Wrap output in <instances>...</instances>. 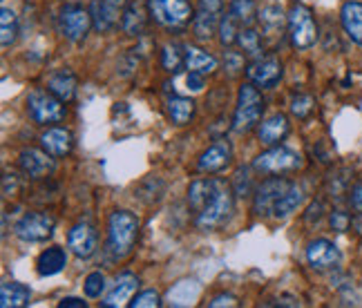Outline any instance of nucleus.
Segmentation results:
<instances>
[{
	"instance_id": "nucleus-1",
	"label": "nucleus",
	"mask_w": 362,
	"mask_h": 308,
	"mask_svg": "<svg viewBox=\"0 0 362 308\" xmlns=\"http://www.w3.org/2000/svg\"><path fill=\"white\" fill-rule=\"evenodd\" d=\"M235 213V192L233 186H228L226 181L215 179V188L211 192V197L204 203V208L194 217V226L199 230H219L224 228L230 221Z\"/></svg>"
},
{
	"instance_id": "nucleus-2",
	"label": "nucleus",
	"mask_w": 362,
	"mask_h": 308,
	"mask_svg": "<svg viewBox=\"0 0 362 308\" xmlns=\"http://www.w3.org/2000/svg\"><path fill=\"white\" fill-rule=\"evenodd\" d=\"M139 237V219L128 210H115L107 219V242L105 253L110 259H125L136 244Z\"/></svg>"
},
{
	"instance_id": "nucleus-3",
	"label": "nucleus",
	"mask_w": 362,
	"mask_h": 308,
	"mask_svg": "<svg viewBox=\"0 0 362 308\" xmlns=\"http://www.w3.org/2000/svg\"><path fill=\"white\" fill-rule=\"evenodd\" d=\"M264 117V99H262V92L257 85L253 83H244L240 88L238 94V107H235V114H233V132L238 134H246L250 130H255L257 125L262 123Z\"/></svg>"
},
{
	"instance_id": "nucleus-4",
	"label": "nucleus",
	"mask_w": 362,
	"mask_h": 308,
	"mask_svg": "<svg viewBox=\"0 0 362 308\" xmlns=\"http://www.w3.org/2000/svg\"><path fill=\"white\" fill-rule=\"evenodd\" d=\"M286 30H288V38L291 45L296 49H309L315 45L317 40V25L311 9L302 5V3H293L286 11Z\"/></svg>"
},
{
	"instance_id": "nucleus-5",
	"label": "nucleus",
	"mask_w": 362,
	"mask_h": 308,
	"mask_svg": "<svg viewBox=\"0 0 362 308\" xmlns=\"http://www.w3.org/2000/svg\"><path fill=\"white\" fill-rule=\"evenodd\" d=\"M150 18L165 30H184L192 23V5L190 0H148Z\"/></svg>"
},
{
	"instance_id": "nucleus-6",
	"label": "nucleus",
	"mask_w": 362,
	"mask_h": 308,
	"mask_svg": "<svg viewBox=\"0 0 362 308\" xmlns=\"http://www.w3.org/2000/svg\"><path fill=\"white\" fill-rule=\"evenodd\" d=\"M27 114L36 125H52L67 117V107L49 90H34L27 96Z\"/></svg>"
},
{
	"instance_id": "nucleus-7",
	"label": "nucleus",
	"mask_w": 362,
	"mask_h": 308,
	"mask_svg": "<svg viewBox=\"0 0 362 308\" xmlns=\"http://www.w3.org/2000/svg\"><path fill=\"white\" fill-rule=\"evenodd\" d=\"M302 165V157L286 146H271L267 152L257 154L253 159V170L262 174H282L293 172Z\"/></svg>"
},
{
	"instance_id": "nucleus-8",
	"label": "nucleus",
	"mask_w": 362,
	"mask_h": 308,
	"mask_svg": "<svg viewBox=\"0 0 362 308\" xmlns=\"http://www.w3.org/2000/svg\"><path fill=\"white\" fill-rule=\"evenodd\" d=\"M224 18V0H197L192 13V36L197 40H211Z\"/></svg>"
},
{
	"instance_id": "nucleus-9",
	"label": "nucleus",
	"mask_w": 362,
	"mask_h": 308,
	"mask_svg": "<svg viewBox=\"0 0 362 308\" xmlns=\"http://www.w3.org/2000/svg\"><path fill=\"white\" fill-rule=\"evenodd\" d=\"M92 27L94 23L90 16V9H86L78 3H67L59 13V32L69 43H83Z\"/></svg>"
},
{
	"instance_id": "nucleus-10",
	"label": "nucleus",
	"mask_w": 362,
	"mask_h": 308,
	"mask_svg": "<svg viewBox=\"0 0 362 308\" xmlns=\"http://www.w3.org/2000/svg\"><path fill=\"white\" fill-rule=\"evenodd\" d=\"M54 226H57V219L47 213H27L25 217H21L13 226V235L18 237L25 244H43L47 242Z\"/></svg>"
},
{
	"instance_id": "nucleus-11",
	"label": "nucleus",
	"mask_w": 362,
	"mask_h": 308,
	"mask_svg": "<svg viewBox=\"0 0 362 308\" xmlns=\"http://www.w3.org/2000/svg\"><path fill=\"white\" fill-rule=\"evenodd\" d=\"M282 63L277 56H257L246 65V78L259 90H273L282 81Z\"/></svg>"
},
{
	"instance_id": "nucleus-12",
	"label": "nucleus",
	"mask_w": 362,
	"mask_h": 308,
	"mask_svg": "<svg viewBox=\"0 0 362 308\" xmlns=\"http://www.w3.org/2000/svg\"><path fill=\"white\" fill-rule=\"evenodd\" d=\"M128 0H92L90 3V16L94 23V30L99 34H110L121 23L123 9Z\"/></svg>"
},
{
	"instance_id": "nucleus-13",
	"label": "nucleus",
	"mask_w": 362,
	"mask_h": 308,
	"mask_svg": "<svg viewBox=\"0 0 362 308\" xmlns=\"http://www.w3.org/2000/svg\"><path fill=\"white\" fill-rule=\"evenodd\" d=\"M288 186H291V181L280 179V177H273V179L264 181V184L255 190L253 213L257 217H273V208L277 201H280V197L286 192Z\"/></svg>"
},
{
	"instance_id": "nucleus-14",
	"label": "nucleus",
	"mask_w": 362,
	"mask_h": 308,
	"mask_svg": "<svg viewBox=\"0 0 362 308\" xmlns=\"http://www.w3.org/2000/svg\"><path fill=\"white\" fill-rule=\"evenodd\" d=\"M67 246L78 259H90L96 248H99V232L88 221H81L69 230L67 235Z\"/></svg>"
},
{
	"instance_id": "nucleus-15",
	"label": "nucleus",
	"mask_w": 362,
	"mask_h": 308,
	"mask_svg": "<svg viewBox=\"0 0 362 308\" xmlns=\"http://www.w3.org/2000/svg\"><path fill=\"white\" fill-rule=\"evenodd\" d=\"M340 259V248L329 239H313L306 246V261L313 271H333Z\"/></svg>"
},
{
	"instance_id": "nucleus-16",
	"label": "nucleus",
	"mask_w": 362,
	"mask_h": 308,
	"mask_svg": "<svg viewBox=\"0 0 362 308\" xmlns=\"http://www.w3.org/2000/svg\"><path fill=\"white\" fill-rule=\"evenodd\" d=\"M18 165L23 174H27L30 179H45L54 172V157L45 150L25 148L18 154Z\"/></svg>"
},
{
	"instance_id": "nucleus-17",
	"label": "nucleus",
	"mask_w": 362,
	"mask_h": 308,
	"mask_svg": "<svg viewBox=\"0 0 362 308\" xmlns=\"http://www.w3.org/2000/svg\"><path fill=\"white\" fill-rule=\"evenodd\" d=\"M233 159V148L226 138H219L213 146H208V150L202 152V157L197 161V172L204 174H215L221 172Z\"/></svg>"
},
{
	"instance_id": "nucleus-18",
	"label": "nucleus",
	"mask_w": 362,
	"mask_h": 308,
	"mask_svg": "<svg viewBox=\"0 0 362 308\" xmlns=\"http://www.w3.org/2000/svg\"><path fill=\"white\" fill-rule=\"evenodd\" d=\"M257 23L262 25V38H267L269 43H271V40H273V43H277V40L284 36L282 32H284L286 18L282 13V7L277 3H273V0H267V3L259 7Z\"/></svg>"
},
{
	"instance_id": "nucleus-19",
	"label": "nucleus",
	"mask_w": 362,
	"mask_h": 308,
	"mask_svg": "<svg viewBox=\"0 0 362 308\" xmlns=\"http://www.w3.org/2000/svg\"><path fill=\"white\" fill-rule=\"evenodd\" d=\"M40 148H43L47 154H52L54 159L67 157L74 148V136L67 128H61V125H54V128H47L43 134H40Z\"/></svg>"
},
{
	"instance_id": "nucleus-20",
	"label": "nucleus",
	"mask_w": 362,
	"mask_h": 308,
	"mask_svg": "<svg viewBox=\"0 0 362 308\" xmlns=\"http://www.w3.org/2000/svg\"><path fill=\"white\" fill-rule=\"evenodd\" d=\"M150 9L144 0H128L121 16V30L125 36H141L148 25Z\"/></svg>"
},
{
	"instance_id": "nucleus-21",
	"label": "nucleus",
	"mask_w": 362,
	"mask_h": 308,
	"mask_svg": "<svg viewBox=\"0 0 362 308\" xmlns=\"http://www.w3.org/2000/svg\"><path fill=\"white\" fill-rule=\"evenodd\" d=\"M136 288H139V277L132 273H121L115 279V286L110 288V292L103 297L101 306L103 308H119V306L130 304Z\"/></svg>"
},
{
	"instance_id": "nucleus-22",
	"label": "nucleus",
	"mask_w": 362,
	"mask_h": 308,
	"mask_svg": "<svg viewBox=\"0 0 362 308\" xmlns=\"http://www.w3.org/2000/svg\"><path fill=\"white\" fill-rule=\"evenodd\" d=\"M291 132V123L284 114H273L269 119H264L259 125H257V138L264 143V146H280L284 138L288 136Z\"/></svg>"
},
{
	"instance_id": "nucleus-23",
	"label": "nucleus",
	"mask_w": 362,
	"mask_h": 308,
	"mask_svg": "<svg viewBox=\"0 0 362 308\" xmlns=\"http://www.w3.org/2000/svg\"><path fill=\"white\" fill-rule=\"evenodd\" d=\"M340 23L351 43L362 47V3H358V0L344 3L340 9Z\"/></svg>"
},
{
	"instance_id": "nucleus-24",
	"label": "nucleus",
	"mask_w": 362,
	"mask_h": 308,
	"mask_svg": "<svg viewBox=\"0 0 362 308\" xmlns=\"http://www.w3.org/2000/svg\"><path fill=\"white\" fill-rule=\"evenodd\" d=\"M184 56H186V69L188 72H197L204 76H211L215 69L219 67V61L213 54H208L206 49L197 45H184Z\"/></svg>"
},
{
	"instance_id": "nucleus-25",
	"label": "nucleus",
	"mask_w": 362,
	"mask_h": 308,
	"mask_svg": "<svg viewBox=\"0 0 362 308\" xmlns=\"http://www.w3.org/2000/svg\"><path fill=\"white\" fill-rule=\"evenodd\" d=\"M67 266V250L61 246L45 248L36 259V273L40 277H54Z\"/></svg>"
},
{
	"instance_id": "nucleus-26",
	"label": "nucleus",
	"mask_w": 362,
	"mask_h": 308,
	"mask_svg": "<svg viewBox=\"0 0 362 308\" xmlns=\"http://www.w3.org/2000/svg\"><path fill=\"white\" fill-rule=\"evenodd\" d=\"M76 88H78V81H76L74 72H69V69H59V72H54L47 78V90L63 103H69L74 99Z\"/></svg>"
},
{
	"instance_id": "nucleus-27",
	"label": "nucleus",
	"mask_w": 362,
	"mask_h": 308,
	"mask_svg": "<svg viewBox=\"0 0 362 308\" xmlns=\"http://www.w3.org/2000/svg\"><path fill=\"white\" fill-rule=\"evenodd\" d=\"M32 300V290L25 284L7 282L0 286V306L3 308H23Z\"/></svg>"
},
{
	"instance_id": "nucleus-28",
	"label": "nucleus",
	"mask_w": 362,
	"mask_h": 308,
	"mask_svg": "<svg viewBox=\"0 0 362 308\" xmlns=\"http://www.w3.org/2000/svg\"><path fill=\"white\" fill-rule=\"evenodd\" d=\"M302 201H304V192H302V188H300L298 184H291V186L286 188V192L280 197V201L275 203V208H273V217H275V219H286L288 215L298 213V208L302 206Z\"/></svg>"
},
{
	"instance_id": "nucleus-29",
	"label": "nucleus",
	"mask_w": 362,
	"mask_h": 308,
	"mask_svg": "<svg viewBox=\"0 0 362 308\" xmlns=\"http://www.w3.org/2000/svg\"><path fill=\"white\" fill-rule=\"evenodd\" d=\"M165 109L175 125H188L194 117V101L188 96H170L165 101Z\"/></svg>"
},
{
	"instance_id": "nucleus-30",
	"label": "nucleus",
	"mask_w": 362,
	"mask_h": 308,
	"mask_svg": "<svg viewBox=\"0 0 362 308\" xmlns=\"http://www.w3.org/2000/svg\"><path fill=\"white\" fill-rule=\"evenodd\" d=\"M197 297H199V286H197V282H192V279H184V282L175 284L168 290V297H165V302L173 304V306H188V304H192Z\"/></svg>"
},
{
	"instance_id": "nucleus-31",
	"label": "nucleus",
	"mask_w": 362,
	"mask_h": 308,
	"mask_svg": "<svg viewBox=\"0 0 362 308\" xmlns=\"http://www.w3.org/2000/svg\"><path fill=\"white\" fill-rule=\"evenodd\" d=\"M238 45H240L242 54L253 61V59H257V56H262L264 38H262V34L255 30V27H242V32L238 36Z\"/></svg>"
},
{
	"instance_id": "nucleus-32",
	"label": "nucleus",
	"mask_w": 362,
	"mask_h": 308,
	"mask_svg": "<svg viewBox=\"0 0 362 308\" xmlns=\"http://www.w3.org/2000/svg\"><path fill=\"white\" fill-rule=\"evenodd\" d=\"M215 188V179H194L188 188V203L194 213H199Z\"/></svg>"
},
{
	"instance_id": "nucleus-33",
	"label": "nucleus",
	"mask_w": 362,
	"mask_h": 308,
	"mask_svg": "<svg viewBox=\"0 0 362 308\" xmlns=\"http://www.w3.org/2000/svg\"><path fill=\"white\" fill-rule=\"evenodd\" d=\"M228 11L233 13L238 23L242 27H253L257 23V3L255 0H230L228 3Z\"/></svg>"
},
{
	"instance_id": "nucleus-34",
	"label": "nucleus",
	"mask_w": 362,
	"mask_h": 308,
	"mask_svg": "<svg viewBox=\"0 0 362 308\" xmlns=\"http://www.w3.org/2000/svg\"><path fill=\"white\" fill-rule=\"evenodd\" d=\"M161 67L168 74H179L181 69L186 67V56H184V47L177 43H168L161 47Z\"/></svg>"
},
{
	"instance_id": "nucleus-35",
	"label": "nucleus",
	"mask_w": 362,
	"mask_h": 308,
	"mask_svg": "<svg viewBox=\"0 0 362 308\" xmlns=\"http://www.w3.org/2000/svg\"><path fill=\"white\" fill-rule=\"evenodd\" d=\"M16 34H18V18L11 9L3 7L0 9V43L3 47H11L16 43Z\"/></svg>"
},
{
	"instance_id": "nucleus-36",
	"label": "nucleus",
	"mask_w": 362,
	"mask_h": 308,
	"mask_svg": "<svg viewBox=\"0 0 362 308\" xmlns=\"http://www.w3.org/2000/svg\"><path fill=\"white\" fill-rule=\"evenodd\" d=\"M242 32V25L238 23V18L233 16V13H224V18H221V25H219V43L221 47H230L238 43V36Z\"/></svg>"
},
{
	"instance_id": "nucleus-37",
	"label": "nucleus",
	"mask_w": 362,
	"mask_h": 308,
	"mask_svg": "<svg viewBox=\"0 0 362 308\" xmlns=\"http://www.w3.org/2000/svg\"><path fill=\"white\" fill-rule=\"evenodd\" d=\"M83 290H86V295L96 300L101 297L105 292V275L101 271H94L86 277V282H83Z\"/></svg>"
},
{
	"instance_id": "nucleus-38",
	"label": "nucleus",
	"mask_w": 362,
	"mask_h": 308,
	"mask_svg": "<svg viewBox=\"0 0 362 308\" xmlns=\"http://www.w3.org/2000/svg\"><path fill=\"white\" fill-rule=\"evenodd\" d=\"M313 96L309 94H296L293 99H291V114L298 117V119H306L313 112Z\"/></svg>"
},
{
	"instance_id": "nucleus-39",
	"label": "nucleus",
	"mask_w": 362,
	"mask_h": 308,
	"mask_svg": "<svg viewBox=\"0 0 362 308\" xmlns=\"http://www.w3.org/2000/svg\"><path fill=\"white\" fill-rule=\"evenodd\" d=\"M233 192L238 194V197H248V194L253 192V177H250L248 167H242V170H238V174H235Z\"/></svg>"
},
{
	"instance_id": "nucleus-40",
	"label": "nucleus",
	"mask_w": 362,
	"mask_h": 308,
	"mask_svg": "<svg viewBox=\"0 0 362 308\" xmlns=\"http://www.w3.org/2000/svg\"><path fill=\"white\" fill-rule=\"evenodd\" d=\"M351 223H354V219L346 210H333V213L329 215V226L336 232H346L351 228Z\"/></svg>"
},
{
	"instance_id": "nucleus-41",
	"label": "nucleus",
	"mask_w": 362,
	"mask_h": 308,
	"mask_svg": "<svg viewBox=\"0 0 362 308\" xmlns=\"http://www.w3.org/2000/svg\"><path fill=\"white\" fill-rule=\"evenodd\" d=\"M128 306H132V308H157V306H161V297H159L157 290H144V292H139Z\"/></svg>"
},
{
	"instance_id": "nucleus-42",
	"label": "nucleus",
	"mask_w": 362,
	"mask_h": 308,
	"mask_svg": "<svg viewBox=\"0 0 362 308\" xmlns=\"http://www.w3.org/2000/svg\"><path fill=\"white\" fill-rule=\"evenodd\" d=\"M224 67L228 69L230 74L240 72V69H244V54L240 52H224Z\"/></svg>"
},
{
	"instance_id": "nucleus-43",
	"label": "nucleus",
	"mask_w": 362,
	"mask_h": 308,
	"mask_svg": "<svg viewBox=\"0 0 362 308\" xmlns=\"http://www.w3.org/2000/svg\"><path fill=\"white\" fill-rule=\"evenodd\" d=\"M349 203L356 213H362V179L354 184V188L349 192Z\"/></svg>"
},
{
	"instance_id": "nucleus-44",
	"label": "nucleus",
	"mask_w": 362,
	"mask_h": 308,
	"mask_svg": "<svg viewBox=\"0 0 362 308\" xmlns=\"http://www.w3.org/2000/svg\"><path fill=\"white\" fill-rule=\"evenodd\" d=\"M204 74H197V72H188V78H186V83H188V88L192 90V92H202L204 90Z\"/></svg>"
},
{
	"instance_id": "nucleus-45",
	"label": "nucleus",
	"mask_w": 362,
	"mask_h": 308,
	"mask_svg": "<svg viewBox=\"0 0 362 308\" xmlns=\"http://www.w3.org/2000/svg\"><path fill=\"white\" fill-rule=\"evenodd\" d=\"M322 210H325V206L322 203H320V201H315V203H311V208L309 210H306V221H309V223H317L320 219H322Z\"/></svg>"
},
{
	"instance_id": "nucleus-46",
	"label": "nucleus",
	"mask_w": 362,
	"mask_h": 308,
	"mask_svg": "<svg viewBox=\"0 0 362 308\" xmlns=\"http://www.w3.org/2000/svg\"><path fill=\"white\" fill-rule=\"evenodd\" d=\"M208 306H211V308H219V306H238V300H235L233 295H217Z\"/></svg>"
},
{
	"instance_id": "nucleus-47",
	"label": "nucleus",
	"mask_w": 362,
	"mask_h": 308,
	"mask_svg": "<svg viewBox=\"0 0 362 308\" xmlns=\"http://www.w3.org/2000/svg\"><path fill=\"white\" fill-rule=\"evenodd\" d=\"M59 306L61 308H86L88 304L83 302V300H78V297H65V300L59 302Z\"/></svg>"
}]
</instances>
